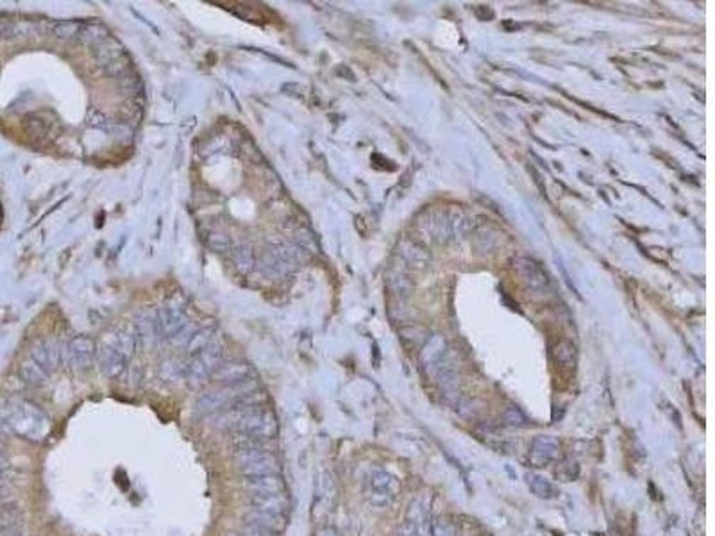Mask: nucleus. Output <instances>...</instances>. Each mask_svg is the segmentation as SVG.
I'll return each instance as SVG.
<instances>
[{
  "label": "nucleus",
  "instance_id": "obj_1",
  "mask_svg": "<svg viewBox=\"0 0 715 536\" xmlns=\"http://www.w3.org/2000/svg\"><path fill=\"white\" fill-rule=\"evenodd\" d=\"M238 411L233 429L240 435L250 436L256 440H274L279 435V422L272 410L263 406L253 408H235Z\"/></svg>",
  "mask_w": 715,
  "mask_h": 536
},
{
  "label": "nucleus",
  "instance_id": "obj_2",
  "mask_svg": "<svg viewBox=\"0 0 715 536\" xmlns=\"http://www.w3.org/2000/svg\"><path fill=\"white\" fill-rule=\"evenodd\" d=\"M401 491V483L394 474L383 469H374L367 476L365 497L372 506L387 508L395 501Z\"/></svg>",
  "mask_w": 715,
  "mask_h": 536
},
{
  "label": "nucleus",
  "instance_id": "obj_3",
  "mask_svg": "<svg viewBox=\"0 0 715 536\" xmlns=\"http://www.w3.org/2000/svg\"><path fill=\"white\" fill-rule=\"evenodd\" d=\"M95 359H97V365L99 369H101V372L104 374L106 377H109V379L122 376L123 370H126L127 367V362H129V357L116 347L111 335L106 336V338L97 345V356H95Z\"/></svg>",
  "mask_w": 715,
  "mask_h": 536
},
{
  "label": "nucleus",
  "instance_id": "obj_4",
  "mask_svg": "<svg viewBox=\"0 0 715 536\" xmlns=\"http://www.w3.org/2000/svg\"><path fill=\"white\" fill-rule=\"evenodd\" d=\"M399 536H431L429 499L421 496L410 504L406 520L399 527Z\"/></svg>",
  "mask_w": 715,
  "mask_h": 536
},
{
  "label": "nucleus",
  "instance_id": "obj_5",
  "mask_svg": "<svg viewBox=\"0 0 715 536\" xmlns=\"http://www.w3.org/2000/svg\"><path fill=\"white\" fill-rule=\"evenodd\" d=\"M97 345L89 336H75L67 345V357L75 370H88L94 367Z\"/></svg>",
  "mask_w": 715,
  "mask_h": 536
},
{
  "label": "nucleus",
  "instance_id": "obj_6",
  "mask_svg": "<svg viewBox=\"0 0 715 536\" xmlns=\"http://www.w3.org/2000/svg\"><path fill=\"white\" fill-rule=\"evenodd\" d=\"M253 365H249L247 362L233 359V362L220 363L211 372V377L216 383L222 384V386H233V384H240L253 379Z\"/></svg>",
  "mask_w": 715,
  "mask_h": 536
},
{
  "label": "nucleus",
  "instance_id": "obj_7",
  "mask_svg": "<svg viewBox=\"0 0 715 536\" xmlns=\"http://www.w3.org/2000/svg\"><path fill=\"white\" fill-rule=\"evenodd\" d=\"M31 359L47 374L54 372L60 365V347L50 338L38 340L31 349Z\"/></svg>",
  "mask_w": 715,
  "mask_h": 536
},
{
  "label": "nucleus",
  "instance_id": "obj_8",
  "mask_svg": "<svg viewBox=\"0 0 715 536\" xmlns=\"http://www.w3.org/2000/svg\"><path fill=\"white\" fill-rule=\"evenodd\" d=\"M243 486L250 496H272V493H284L287 491V484H284L281 474L245 477Z\"/></svg>",
  "mask_w": 715,
  "mask_h": 536
},
{
  "label": "nucleus",
  "instance_id": "obj_9",
  "mask_svg": "<svg viewBox=\"0 0 715 536\" xmlns=\"http://www.w3.org/2000/svg\"><path fill=\"white\" fill-rule=\"evenodd\" d=\"M134 335L143 347H156V343L161 338L156 313H140L136 317V322H134Z\"/></svg>",
  "mask_w": 715,
  "mask_h": 536
},
{
  "label": "nucleus",
  "instance_id": "obj_10",
  "mask_svg": "<svg viewBox=\"0 0 715 536\" xmlns=\"http://www.w3.org/2000/svg\"><path fill=\"white\" fill-rule=\"evenodd\" d=\"M560 443L553 436H536L529 447V462L535 467H544L558 456Z\"/></svg>",
  "mask_w": 715,
  "mask_h": 536
},
{
  "label": "nucleus",
  "instance_id": "obj_11",
  "mask_svg": "<svg viewBox=\"0 0 715 536\" xmlns=\"http://www.w3.org/2000/svg\"><path fill=\"white\" fill-rule=\"evenodd\" d=\"M156 315H157V324H160L161 338H163V336L165 338H172L179 329L188 324L187 315H184L179 308H168V306H165V308H161Z\"/></svg>",
  "mask_w": 715,
  "mask_h": 536
},
{
  "label": "nucleus",
  "instance_id": "obj_12",
  "mask_svg": "<svg viewBox=\"0 0 715 536\" xmlns=\"http://www.w3.org/2000/svg\"><path fill=\"white\" fill-rule=\"evenodd\" d=\"M253 510L267 511L274 515H287L290 510V499L287 493H272V496H250Z\"/></svg>",
  "mask_w": 715,
  "mask_h": 536
},
{
  "label": "nucleus",
  "instance_id": "obj_13",
  "mask_svg": "<svg viewBox=\"0 0 715 536\" xmlns=\"http://www.w3.org/2000/svg\"><path fill=\"white\" fill-rule=\"evenodd\" d=\"M243 522L260 525V527H265L272 532H281L287 527V517H283V515L267 513V511L253 510V508L243 515Z\"/></svg>",
  "mask_w": 715,
  "mask_h": 536
},
{
  "label": "nucleus",
  "instance_id": "obj_14",
  "mask_svg": "<svg viewBox=\"0 0 715 536\" xmlns=\"http://www.w3.org/2000/svg\"><path fill=\"white\" fill-rule=\"evenodd\" d=\"M240 472L245 477H253V476H272V474H281V463L277 459V456L270 454L265 456V458L257 459V462L247 463V465L240 467Z\"/></svg>",
  "mask_w": 715,
  "mask_h": 536
},
{
  "label": "nucleus",
  "instance_id": "obj_15",
  "mask_svg": "<svg viewBox=\"0 0 715 536\" xmlns=\"http://www.w3.org/2000/svg\"><path fill=\"white\" fill-rule=\"evenodd\" d=\"M526 484H528L529 490L533 491V496L538 497V499H555L558 496V490H556L555 484L548 479V477L541 476L536 472H528L526 474Z\"/></svg>",
  "mask_w": 715,
  "mask_h": 536
},
{
  "label": "nucleus",
  "instance_id": "obj_16",
  "mask_svg": "<svg viewBox=\"0 0 715 536\" xmlns=\"http://www.w3.org/2000/svg\"><path fill=\"white\" fill-rule=\"evenodd\" d=\"M122 54H123V47L118 43V41L113 40L111 36L95 47V60H97L102 67L118 61L120 57H122Z\"/></svg>",
  "mask_w": 715,
  "mask_h": 536
},
{
  "label": "nucleus",
  "instance_id": "obj_17",
  "mask_svg": "<svg viewBox=\"0 0 715 536\" xmlns=\"http://www.w3.org/2000/svg\"><path fill=\"white\" fill-rule=\"evenodd\" d=\"M209 377H211V372L206 369V365L197 356L187 365V376H184V379H187L188 386H190L192 390H199V388L204 386V384L208 383Z\"/></svg>",
  "mask_w": 715,
  "mask_h": 536
},
{
  "label": "nucleus",
  "instance_id": "obj_18",
  "mask_svg": "<svg viewBox=\"0 0 715 536\" xmlns=\"http://www.w3.org/2000/svg\"><path fill=\"white\" fill-rule=\"evenodd\" d=\"M77 38L82 41V43L97 47L99 43L108 40L109 33L104 26H101V23H81Z\"/></svg>",
  "mask_w": 715,
  "mask_h": 536
},
{
  "label": "nucleus",
  "instance_id": "obj_19",
  "mask_svg": "<svg viewBox=\"0 0 715 536\" xmlns=\"http://www.w3.org/2000/svg\"><path fill=\"white\" fill-rule=\"evenodd\" d=\"M233 263L240 274H249L256 267V256L247 243H242L233 250Z\"/></svg>",
  "mask_w": 715,
  "mask_h": 536
},
{
  "label": "nucleus",
  "instance_id": "obj_20",
  "mask_svg": "<svg viewBox=\"0 0 715 536\" xmlns=\"http://www.w3.org/2000/svg\"><path fill=\"white\" fill-rule=\"evenodd\" d=\"M184 376H187V365L177 359H167L160 365V377L165 383H177L179 379H184Z\"/></svg>",
  "mask_w": 715,
  "mask_h": 536
},
{
  "label": "nucleus",
  "instance_id": "obj_21",
  "mask_svg": "<svg viewBox=\"0 0 715 536\" xmlns=\"http://www.w3.org/2000/svg\"><path fill=\"white\" fill-rule=\"evenodd\" d=\"M47 376H49V374L45 372L43 369H40L31 357L20 365V377H22V381H26L27 384H33V386L43 384L45 381H47Z\"/></svg>",
  "mask_w": 715,
  "mask_h": 536
},
{
  "label": "nucleus",
  "instance_id": "obj_22",
  "mask_svg": "<svg viewBox=\"0 0 715 536\" xmlns=\"http://www.w3.org/2000/svg\"><path fill=\"white\" fill-rule=\"evenodd\" d=\"M222 356H223L222 347H220L218 342H213V340L197 354V357L204 363L206 369H208L209 372H213V370L222 363Z\"/></svg>",
  "mask_w": 715,
  "mask_h": 536
},
{
  "label": "nucleus",
  "instance_id": "obj_23",
  "mask_svg": "<svg viewBox=\"0 0 715 536\" xmlns=\"http://www.w3.org/2000/svg\"><path fill=\"white\" fill-rule=\"evenodd\" d=\"M20 517V511L16 506H0V532L16 527V520Z\"/></svg>",
  "mask_w": 715,
  "mask_h": 536
},
{
  "label": "nucleus",
  "instance_id": "obj_24",
  "mask_svg": "<svg viewBox=\"0 0 715 536\" xmlns=\"http://www.w3.org/2000/svg\"><path fill=\"white\" fill-rule=\"evenodd\" d=\"M208 247L215 252H228L233 249V242L226 233L215 231L208 236Z\"/></svg>",
  "mask_w": 715,
  "mask_h": 536
},
{
  "label": "nucleus",
  "instance_id": "obj_25",
  "mask_svg": "<svg viewBox=\"0 0 715 536\" xmlns=\"http://www.w3.org/2000/svg\"><path fill=\"white\" fill-rule=\"evenodd\" d=\"M211 342V331L209 329H197V333L194 335V338L188 343V352L190 354H199L202 349H204L208 343Z\"/></svg>",
  "mask_w": 715,
  "mask_h": 536
},
{
  "label": "nucleus",
  "instance_id": "obj_26",
  "mask_svg": "<svg viewBox=\"0 0 715 536\" xmlns=\"http://www.w3.org/2000/svg\"><path fill=\"white\" fill-rule=\"evenodd\" d=\"M431 536H456V529L447 517H436L431 522Z\"/></svg>",
  "mask_w": 715,
  "mask_h": 536
},
{
  "label": "nucleus",
  "instance_id": "obj_27",
  "mask_svg": "<svg viewBox=\"0 0 715 536\" xmlns=\"http://www.w3.org/2000/svg\"><path fill=\"white\" fill-rule=\"evenodd\" d=\"M197 333V325L194 324V322H188L187 325H183V328L179 329L177 333H175L174 336L170 338V342L174 343L175 347H181V345H188L190 343V340L194 338V335Z\"/></svg>",
  "mask_w": 715,
  "mask_h": 536
},
{
  "label": "nucleus",
  "instance_id": "obj_28",
  "mask_svg": "<svg viewBox=\"0 0 715 536\" xmlns=\"http://www.w3.org/2000/svg\"><path fill=\"white\" fill-rule=\"evenodd\" d=\"M79 29H81V23L77 22H60L54 26V34H56L60 40H72L79 34Z\"/></svg>",
  "mask_w": 715,
  "mask_h": 536
},
{
  "label": "nucleus",
  "instance_id": "obj_29",
  "mask_svg": "<svg viewBox=\"0 0 715 536\" xmlns=\"http://www.w3.org/2000/svg\"><path fill=\"white\" fill-rule=\"evenodd\" d=\"M238 535L240 536H277V532L268 531V529L260 527V525L249 524V522H243L238 527Z\"/></svg>",
  "mask_w": 715,
  "mask_h": 536
},
{
  "label": "nucleus",
  "instance_id": "obj_30",
  "mask_svg": "<svg viewBox=\"0 0 715 536\" xmlns=\"http://www.w3.org/2000/svg\"><path fill=\"white\" fill-rule=\"evenodd\" d=\"M88 125L95 127V129H102V130H111V123L109 120L102 115L101 111H92L88 116Z\"/></svg>",
  "mask_w": 715,
  "mask_h": 536
},
{
  "label": "nucleus",
  "instance_id": "obj_31",
  "mask_svg": "<svg viewBox=\"0 0 715 536\" xmlns=\"http://www.w3.org/2000/svg\"><path fill=\"white\" fill-rule=\"evenodd\" d=\"M504 422H506L508 425H524L526 424V417L524 415L521 413V411L517 410V408H508L506 411H504Z\"/></svg>",
  "mask_w": 715,
  "mask_h": 536
},
{
  "label": "nucleus",
  "instance_id": "obj_32",
  "mask_svg": "<svg viewBox=\"0 0 715 536\" xmlns=\"http://www.w3.org/2000/svg\"><path fill=\"white\" fill-rule=\"evenodd\" d=\"M123 70H126V65H122V61L120 60L115 61V63L106 65L104 67L106 75H109V77H118V75L123 74Z\"/></svg>",
  "mask_w": 715,
  "mask_h": 536
},
{
  "label": "nucleus",
  "instance_id": "obj_33",
  "mask_svg": "<svg viewBox=\"0 0 715 536\" xmlns=\"http://www.w3.org/2000/svg\"><path fill=\"white\" fill-rule=\"evenodd\" d=\"M572 350L574 349H570V347L567 349V345H560L558 349H556V357H558V362L569 365V363L572 362Z\"/></svg>",
  "mask_w": 715,
  "mask_h": 536
},
{
  "label": "nucleus",
  "instance_id": "obj_34",
  "mask_svg": "<svg viewBox=\"0 0 715 536\" xmlns=\"http://www.w3.org/2000/svg\"><path fill=\"white\" fill-rule=\"evenodd\" d=\"M315 536H340V532L333 527H322L315 532Z\"/></svg>",
  "mask_w": 715,
  "mask_h": 536
},
{
  "label": "nucleus",
  "instance_id": "obj_35",
  "mask_svg": "<svg viewBox=\"0 0 715 536\" xmlns=\"http://www.w3.org/2000/svg\"><path fill=\"white\" fill-rule=\"evenodd\" d=\"M8 499H9V490L4 486V484H0V506H4V503Z\"/></svg>",
  "mask_w": 715,
  "mask_h": 536
},
{
  "label": "nucleus",
  "instance_id": "obj_36",
  "mask_svg": "<svg viewBox=\"0 0 715 536\" xmlns=\"http://www.w3.org/2000/svg\"><path fill=\"white\" fill-rule=\"evenodd\" d=\"M0 536H26V535L22 532V529L11 527V529H8V531L0 532Z\"/></svg>",
  "mask_w": 715,
  "mask_h": 536
},
{
  "label": "nucleus",
  "instance_id": "obj_37",
  "mask_svg": "<svg viewBox=\"0 0 715 536\" xmlns=\"http://www.w3.org/2000/svg\"><path fill=\"white\" fill-rule=\"evenodd\" d=\"M8 469H9V459L6 458V456L2 454V452H0V474L6 472V470H8Z\"/></svg>",
  "mask_w": 715,
  "mask_h": 536
},
{
  "label": "nucleus",
  "instance_id": "obj_38",
  "mask_svg": "<svg viewBox=\"0 0 715 536\" xmlns=\"http://www.w3.org/2000/svg\"><path fill=\"white\" fill-rule=\"evenodd\" d=\"M2 451H4V440L0 438V452H2Z\"/></svg>",
  "mask_w": 715,
  "mask_h": 536
}]
</instances>
